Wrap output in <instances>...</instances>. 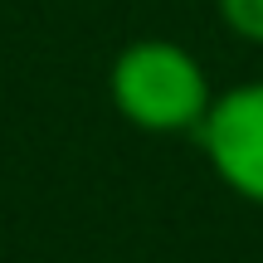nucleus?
<instances>
[{
  "label": "nucleus",
  "instance_id": "obj_3",
  "mask_svg": "<svg viewBox=\"0 0 263 263\" xmlns=\"http://www.w3.org/2000/svg\"><path fill=\"white\" fill-rule=\"evenodd\" d=\"M215 10H219V25L234 39L263 49V0H215Z\"/></svg>",
  "mask_w": 263,
  "mask_h": 263
},
{
  "label": "nucleus",
  "instance_id": "obj_1",
  "mask_svg": "<svg viewBox=\"0 0 263 263\" xmlns=\"http://www.w3.org/2000/svg\"><path fill=\"white\" fill-rule=\"evenodd\" d=\"M107 103L137 132H151V137L190 132L195 137L200 117L215 103V88H210V73L200 68V59L185 44L146 34L112 54V64H107Z\"/></svg>",
  "mask_w": 263,
  "mask_h": 263
},
{
  "label": "nucleus",
  "instance_id": "obj_2",
  "mask_svg": "<svg viewBox=\"0 0 263 263\" xmlns=\"http://www.w3.org/2000/svg\"><path fill=\"white\" fill-rule=\"evenodd\" d=\"M195 146L229 195L263 205V78L219 88L195 127Z\"/></svg>",
  "mask_w": 263,
  "mask_h": 263
}]
</instances>
